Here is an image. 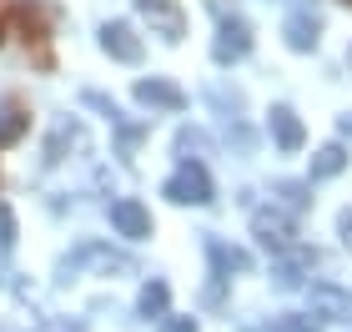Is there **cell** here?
<instances>
[{"instance_id":"cell-1","label":"cell","mask_w":352,"mask_h":332,"mask_svg":"<svg viewBox=\"0 0 352 332\" xmlns=\"http://www.w3.org/2000/svg\"><path fill=\"white\" fill-rule=\"evenodd\" d=\"M252 56V25L242 15H227V21L217 25V45H212V60L217 66H236V60Z\"/></svg>"},{"instance_id":"cell-2","label":"cell","mask_w":352,"mask_h":332,"mask_svg":"<svg viewBox=\"0 0 352 332\" xmlns=\"http://www.w3.org/2000/svg\"><path fill=\"white\" fill-rule=\"evenodd\" d=\"M162 197H171V201H191V207H201V201H212V177H206V166L201 162H182V171L162 186Z\"/></svg>"},{"instance_id":"cell-3","label":"cell","mask_w":352,"mask_h":332,"mask_svg":"<svg viewBox=\"0 0 352 332\" xmlns=\"http://www.w3.org/2000/svg\"><path fill=\"white\" fill-rule=\"evenodd\" d=\"M136 10H141V21H146L166 45H176V41L186 36V15H182L176 0H136Z\"/></svg>"},{"instance_id":"cell-4","label":"cell","mask_w":352,"mask_h":332,"mask_svg":"<svg viewBox=\"0 0 352 332\" xmlns=\"http://www.w3.org/2000/svg\"><path fill=\"white\" fill-rule=\"evenodd\" d=\"M101 51L111 56V60H126V66H136L141 56H146V45H141V36L126 21H111V25H101Z\"/></svg>"},{"instance_id":"cell-5","label":"cell","mask_w":352,"mask_h":332,"mask_svg":"<svg viewBox=\"0 0 352 332\" xmlns=\"http://www.w3.org/2000/svg\"><path fill=\"white\" fill-rule=\"evenodd\" d=\"M136 101L151 111H186V91L166 76H151V81H136Z\"/></svg>"},{"instance_id":"cell-6","label":"cell","mask_w":352,"mask_h":332,"mask_svg":"<svg viewBox=\"0 0 352 332\" xmlns=\"http://www.w3.org/2000/svg\"><path fill=\"white\" fill-rule=\"evenodd\" d=\"M111 227L121 236H131V242H141V236H151V212L136 197H121V201H111Z\"/></svg>"},{"instance_id":"cell-7","label":"cell","mask_w":352,"mask_h":332,"mask_svg":"<svg viewBox=\"0 0 352 332\" xmlns=\"http://www.w3.org/2000/svg\"><path fill=\"white\" fill-rule=\"evenodd\" d=\"M282 36L292 51H317V41H322V21H317L312 10H292L287 15V25H282Z\"/></svg>"},{"instance_id":"cell-8","label":"cell","mask_w":352,"mask_h":332,"mask_svg":"<svg viewBox=\"0 0 352 332\" xmlns=\"http://www.w3.org/2000/svg\"><path fill=\"white\" fill-rule=\"evenodd\" d=\"M272 136H277L282 151H302V141H307V131H302L297 111L292 106H272Z\"/></svg>"},{"instance_id":"cell-9","label":"cell","mask_w":352,"mask_h":332,"mask_svg":"<svg viewBox=\"0 0 352 332\" xmlns=\"http://www.w3.org/2000/svg\"><path fill=\"white\" fill-rule=\"evenodd\" d=\"M252 232H257L267 247H277V252L292 247V221H287L282 212H257V217H252Z\"/></svg>"},{"instance_id":"cell-10","label":"cell","mask_w":352,"mask_h":332,"mask_svg":"<svg viewBox=\"0 0 352 332\" xmlns=\"http://www.w3.org/2000/svg\"><path fill=\"white\" fill-rule=\"evenodd\" d=\"M30 126V111L15 101V96H0V146H10V141H21Z\"/></svg>"},{"instance_id":"cell-11","label":"cell","mask_w":352,"mask_h":332,"mask_svg":"<svg viewBox=\"0 0 352 332\" xmlns=\"http://www.w3.org/2000/svg\"><path fill=\"white\" fill-rule=\"evenodd\" d=\"M312 307L327 312V318H352V292H338V287H327V282H317L312 287Z\"/></svg>"},{"instance_id":"cell-12","label":"cell","mask_w":352,"mask_h":332,"mask_svg":"<svg viewBox=\"0 0 352 332\" xmlns=\"http://www.w3.org/2000/svg\"><path fill=\"white\" fill-rule=\"evenodd\" d=\"M347 166V151L338 146V141H332V146H322L312 156V181H327V177H338V171Z\"/></svg>"},{"instance_id":"cell-13","label":"cell","mask_w":352,"mask_h":332,"mask_svg":"<svg viewBox=\"0 0 352 332\" xmlns=\"http://www.w3.org/2000/svg\"><path fill=\"white\" fill-rule=\"evenodd\" d=\"M15 25H21V36H25V45L30 41H45V21H41V10L36 5H30V0H25V5H15Z\"/></svg>"},{"instance_id":"cell-14","label":"cell","mask_w":352,"mask_h":332,"mask_svg":"<svg viewBox=\"0 0 352 332\" xmlns=\"http://www.w3.org/2000/svg\"><path fill=\"white\" fill-rule=\"evenodd\" d=\"M166 282H146V287H141V312H146V318H162L166 312Z\"/></svg>"},{"instance_id":"cell-15","label":"cell","mask_w":352,"mask_h":332,"mask_svg":"<svg viewBox=\"0 0 352 332\" xmlns=\"http://www.w3.org/2000/svg\"><path fill=\"white\" fill-rule=\"evenodd\" d=\"M176 151H182V162H201L206 136H201V131H182V136H176Z\"/></svg>"},{"instance_id":"cell-16","label":"cell","mask_w":352,"mask_h":332,"mask_svg":"<svg viewBox=\"0 0 352 332\" xmlns=\"http://www.w3.org/2000/svg\"><path fill=\"white\" fill-rule=\"evenodd\" d=\"M212 262H217V267H236V272H247V252H242V247H221V242H212Z\"/></svg>"},{"instance_id":"cell-17","label":"cell","mask_w":352,"mask_h":332,"mask_svg":"<svg viewBox=\"0 0 352 332\" xmlns=\"http://www.w3.org/2000/svg\"><path fill=\"white\" fill-rule=\"evenodd\" d=\"M10 242H15V212L0 201V247H10Z\"/></svg>"},{"instance_id":"cell-18","label":"cell","mask_w":352,"mask_h":332,"mask_svg":"<svg viewBox=\"0 0 352 332\" xmlns=\"http://www.w3.org/2000/svg\"><path fill=\"white\" fill-rule=\"evenodd\" d=\"M277 332H317V327H312L307 318H282V322H277Z\"/></svg>"},{"instance_id":"cell-19","label":"cell","mask_w":352,"mask_h":332,"mask_svg":"<svg viewBox=\"0 0 352 332\" xmlns=\"http://www.w3.org/2000/svg\"><path fill=\"white\" fill-rule=\"evenodd\" d=\"M162 332H197V322H191V318H171Z\"/></svg>"},{"instance_id":"cell-20","label":"cell","mask_w":352,"mask_h":332,"mask_svg":"<svg viewBox=\"0 0 352 332\" xmlns=\"http://www.w3.org/2000/svg\"><path fill=\"white\" fill-rule=\"evenodd\" d=\"M342 236H347V247H352V212H342Z\"/></svg>"},{"instance_id":"cell-21","label":"cell","mask_w":352,"mask_h":332,"mask_svg":"<svg viewBox=\"0 0 352 332\" xmlns=\"http://www.w3.org/2000/svg\"><path fill=\"white\" fill-rule=\"evenodd\" d=\"M338 126H342V136H352V111H347V116H342Z\"/></svg>"},{"instance_id":"cell-22","label":"cell","mask_w":352,"mask_h":332,"mask_svg":"<svg viewBox=\"0 0 352 332\" xmlns=\"http://www.w3.org/2000/svg\"><path fill=\"white\" fill-rule=\"evenodd\" d=\"M347 5H352V0H347Z\"/></svg>"}]
</instances>
